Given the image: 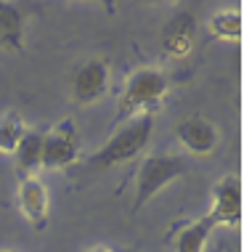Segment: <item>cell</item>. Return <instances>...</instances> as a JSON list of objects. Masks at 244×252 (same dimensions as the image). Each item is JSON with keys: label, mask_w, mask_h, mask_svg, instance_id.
<instances>
[{"label": "cell", "mask_w": 244, "mask_h": 252, "mask_svg": "<svg viewBox=\"0 0 244 252\" xmlns=\"http://www.w3.org/2000/svg\"><path fill=\"white\" fill-rule=\"evenodd\" d=\"M152 135H154V117L152 114L135 117V120L127 122V125H122L120 130L91 157L88 165L93 170H106V167L122 165V162H130L146 149V144L152 141Z\"/></svg>", "instance_id": "cell-1"}, {"label": "cell", "mask_w": 244, "mask_h": 252, "mask_svg": "<svg viewBox=\"0 0 244 252\" xmlns=\"http://www.w3.org/2000/svg\"><path fill=\"white\" fill-rule=\"evenodd\" d=\"M167 93V77L165 72L154 69V66H144L135 69L125 83L120 106H117V120H133L152 114L154 109L162 104Z\"/></svg>", "instance_id": "cell-2"}, {"label": "cell", "mask_w": 244, "mask_h": 252, "mask_svg": "<svg viewBox=\"0 0 244 252\" xmlns=\"http://www.w3.org/2000/svg\"><path fill=\"white\" fill-rule=\"evenodd\" d=\"M188 173V159L181 154H154L144 159V165L138 170L135 178V199H133V213H138L141 207L154 199L165 186H170L175 178Z\"/></svg>", "instance_id": "cell-3"}, {"label": "cell", "mask_w": 244, "mask_h": 252, "mask_svg": "<svg viewBox=\"0 0 244 252\" xmlns=\"http://www.w3.org/2000/svg\"><path fill=\"white\" fill-rule=\"evenodd\" d=\"M80 157V138L74 122L66 117L56 122L48 133H43V167L59 170L72 165Z\"/></svg>", "instance_id": "cell-4"}, {"label": "cell", "mask_w": 244, "mask_h": 252, "mask_svg": "<svg viewBox=\"0 0 244 252\" xmlns=\"http://www.w3.org/2000/svg\"><path fill=\"white\" fill-rule=\"evenodd\" d=\"M112 85V69L104 59H91L74 72L72 77V98L77 104H96L109 93Z\"/></svg>", "instance_id": "cell-5"}, {"label": "cell", "mask_w": 244, "mask_h": 252, "mask_svg": "<svg viewBox=\"0 0 244 252\" xmlns=\"http://www.w3.org/2000/svg\"><path fill=\"white\" fill-rule=\"evenodd\" d=\"M194 37H196V16L191 11H178L162 27L159 45L170 59H186L194 48Z\"/></svg>", "instance_id": "cell-6"}, {"label": "cell", "mask_w": 244, "mask_h": 252, "mask_svg": "<svg viewBox=\"0 0 244 252\" xmlns=\"http://www.w3.org/2000/svg\"><path fill=\"white\" fill-rule=\"evenodd\" d=\"M175 138L183 149H188L191 154H213L215 146H218V130L207 117L202 114H188V117L178 120L175 125Z\"/></svg>", "instance_id": "cell-7"}, {"label": "cell", "mask_w": 244, "mask_h": 252, "mask_svg": "<svg viewBox=\"0 0 244 252\" xmlns=\"http://www.w3.org/2000/svg\"><path fill=\"white\" fill-rule=\"evenodd\" d=\"M19 207H22V215L30 220V226L35 231H43L48 226L51 199H48V189L40 178L19 181Z\"/></svg>", "instance_id": "cell-8"}, {"label": "cell", "mask_w": 244, "mask_h": 252, "mask_svg": "<svg viewBox=\"0 0 244 252\" xmlns=\"http://www.w3.org/2000/svg\"><path fill=\"white\" fill-rule=\"evenodd\" d=\"M210 215L218 226H239L242 223V181L236 175H226L218 183Z\"/></svg>", "instance_id": "cell-9"}, {"label": "cell", "mask_w": 244, "mask_h": 252, "mask_svg": "<svg viewBox=\"0 0 244 252\" xmlns=\"http://www.w3.org/2000/svg\"><path fill=\"white\" fill-rule=\"evenodd\" d=\"M16 157V175L19 181L35 178V173L43 167V133L40 130H27L19 146L13 149Z\"/></svg>", "instance_id": "cell-10"}, {"label": "cell", "mask_w": 244, "mask_h": 252, "mask_svg": "<svg viewBox=\"0 0 244 252\" xmlns=\"http://www.w3.org/2000/svg\"><path fill=\"white\" fill-rule=\"evenodd\" d=\"M0 45L5 51L24 48V13L19 5L0 0Z\"/></svg>", "instance_id": "cell-11"}, {"label": "cell", "mask_w": 244, "mask_h": 252, "mask_svg": "<svg viewBox=\"0 0 244 252\" xmlns=\"http://www.w3.org/2000/svg\"><path fill=\"white\" fill-rule=\"evenodd\" d=\"M215 228H218V223L213 220L210 213L205 218H199V220L183 226L175 234V252H205V244Z\"/></svg>", "instance_id": "cell-12"}, {"label": "cell", "mask_w": 244, "mask_h": 252, "mask_svg": "<svg viewBox=\"0 0 244 252\" xmlns=\"http://www.w3.org/2000/svg\"><path fill=\"white\" fill-rule=\"evenodd\" d=\"M210 35L218 37V40H239L244 32V22H242V13L234 8H223L218 13H213L207 24Z\"/></svg>", "instance_id": "cell-13"}, {"label": "cell", "mask_w": 244, "mask_h": 252, "mask_svg": "<svg viewBox=\"0 0 244 252\" xmlns=\"http://www.w3.org/2000/svg\"><path fill=\"white\" fill-rule=\"evenodd\" d=\"M24 133H27V125L19 114L11 112L8 117H3L0 120V152L13 154V149L19 146V141L24 138Z\"/></svg>", "instance_id": "cell-14"}, {"label": "cell", "mask_w": 244, "mask_h": 252, "mask_svg": "<svg viewBox=\"0 0 244 252\" xmlns=\"http://www.w3.org/2000/svg\"><path fill=\"white\" fill-rule=\"evenodd\" d=\"M85 252H117V250H112V247H91V250H85Z\"/></svg>", "instance_id": "cell-15"}]
</instances>
